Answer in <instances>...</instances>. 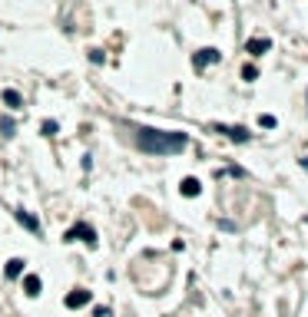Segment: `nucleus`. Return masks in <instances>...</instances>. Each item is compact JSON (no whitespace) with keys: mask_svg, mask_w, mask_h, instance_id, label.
Returning <instances> with one entry per match:
<instances>
[{"mask_svg":"<svg viewBox=\"0 0 308 317\" xmlns=\"http://www.w3.org/2000/svg\"><path fill=\"white\" fill-rule=\"evenodd\" d=\"M13 215H17V222H20V225H27V228H30L33 235L40 238V222H37V218H30V215H27L24 208H17V211H13Z\"/></svg>","mask_w":308,"mask_h":317,"instance_id":"nucleus-5","label":"nucleus"},{"mask_svg":"<svg viewBox=\"0 0 308 317\" xmlns=\"http://www.w3.org/2000/svg\"><path fill=\"white\" fill-rule=\"evenodd\" d=\"M242 76H246V80L252 83V80H255V76H258V73H255V66H246V69H242Z\"/></svg>","mask_w":308,"mask_h":317,"instance_id":"nucleus-14","label":"nucleus"},{"mask_svg":"<svg viewBox=\"0 0 308 317\" xmlns=\"http://www.w3.org/2000/svg\"><path fill=\"white\" fill-rule=\"evenodd\" d=\"M258 123H262L265 129H275V116H262V119H258Z\"/></svg>","mask_w":308,"mask_h":317,"instance_id":"nucleus-13","label":"nucleus"},{"mask_svg":"<svg viewBox=\"0 0 308 317\" xmlns=\"http://www.w3.org/2000/svg\"><path fill=\"white\" fill-rule=\"evenodd\" d=\"M20 271H24V261H20V258L7 261V278H20Z\"/></svg>","mask_w":308,"mask_h":317,"instance_id":"nucleus-11","label":"nucleus"},{"mask_svg":"<svg viewBox=\"0 0 308 317\" xmlns=\"http://www.w3.org/2000/svg\"><path fill=\"white\" fill-rule=\"evenodd\" d=\"M219 50H212V46H209V50H199V53H195V69H202V66H209V63H219Z\"/></svg>","mask_w":308,"mask_h":317,"instance_id":"nucleus-4","label":"nucleus"},{"mask_svg":"<svg viewBox=\"0 0 308 317\" xmlns=\"http://www.w3.org/2000/svg\"><path fill=\"white\" fill-rule=\"evenodd\" d=\"M199 192H202L199 179H183V195H189V199H192V195H199Z\"/></svg>","mask_w":308,"mask_h":317,"instance_id":"nucleus-9","label":"nucleus"},{"mask_svg":"<svg viewBox=\"0 0 308 317\" xmlns=\"http://www.w3.org/2000/svg\"><path fill=\"white\" fill-rule=\"evenodd\" d=\"M246 50H249L252 56H262L265 50H272V40H249V43H246Z\"/></svg>","mask_w":308,"mask_h":317,"instance_id":"nucleus-7","label":"nucleus"},{"mask_svg":"<svg viewBox=\"0 0 308 317\" xmlns=\"http://www.w3.org/2000/svg\"><path fill=\"white\" fill-rule=\"evenodd\" d=\"M96 317H109V311H106V307H100V311H96Z\"/></svg>","mask_w":308,"mask_h":317,"instance_id":"nucleus-15","label":"nucleus"},{"mask_svg":"<svg viewBox=\"0 0 308 317\" xmlns=\"http://www.w3.org/2000/svg\"><path fill=\"white\" fill-rule=\"evenodd\" d=\"M212 129L229 136V139H235V142H249V129H242V126H212Z\"/></svg>","mask_w":308,"mask_h":317,"instance_id":"nucleus-3","label":"nucleus"},{"mask_svg":"<svg viewBox=\"0 0 308 317\" xmlns=\"http://www.w3.org/2000/svg\"><path fill=\"white\" fill-rule=\"evenodd\" d=\"M40 287H43V284H40V278H37V274H30V278H24V291L30 294V298H37V294H40Z\"/></svg>","mask_w":308,"mask_h":317,"instance_id":"nucleus-8","label":"nucleus"},{"mask_svg":"<svg viewBox=\"0 0 308 317\" xmlns=\"http://www.w3.org/2000/svg\"><path fill=\"white\" fill-rule=\"evenodd\" d=\"M83 304H90V291H73L67 298V307H70V311H76V307H83Z\"/></svg>","mask_w":308,"mask_h":317,"instance_id":"nucleus-6","label":"nucleus"},{"mask_svg":"<svg viewBox=\"0 0 308 317\" xmlns=\"http://www.w3.org/2000/svg\"><path fill=\"white\" fill-rule=\"evenodd\" d=\"M136 145L149 156H176L189 145L186 132H163V129H136Z\"/></svg>","mask_w":308,"mask_h":317,"instance_id":"nucleus-1","label":"nucleus"},{"mask_svg":"<svg viewBox=\"0 0 308 317\" xmlns=\"http://www.w3.org/2000/svg\"><path fill=\"white\" fill-rule=\"evenodd\" d=\"M63 241H86L90 248H96V231L90 228V225H73V228L67 231V235H63Z\"/></svg>","mask_w":308,"mask_h":317,"instance_id":"nucleus-2","label":"nucleus"},{"mask_svg":"<svg viewBox=\"0 0 308 317\" xmlns=\"http://www.w3.org/2000/svg\"><path fill=\"white\" fill-rule=\"evenodd\" d=\"M53 132H57V123H53V119H47V123H43V136H53Z\"/></svg>","mask_w":308,"mask_h":317,"instance_id":"nucleus-12","label":"nucleus"},{"mask_svg":"<svg viewBox=\"0 0 308 317\" xmlns=\"http://www.w3.org/2000/svg\"><path fill=\"white\" fill-rule=\"evenodd\" d=\"M4 103L10 106V109H20V93L17 89H4Z\"/></svg>","mask_w":308,"mask_h":317,"instance_id":"nucleus-10","label":"nucleus"}]
</instances>
